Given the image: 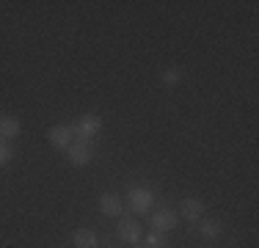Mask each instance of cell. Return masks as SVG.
I'll list each match as a JSON object with an SVG mask.
<instances>
[{"label":"cell","instance_id":"cell-1","mask_svg":"<svg viewBox=\"0 0 259 248\" xmlns=\"http://www.w3.org/2000/svg\"><path fill=\"white\" fill-rule=\"evenodd\" d=\"M100 130H102V119L97 113H85V116H80V119L72 124L75 141H85V144H89L91 138H97V135H100Z\"/></svg>","mask_w":259,"mask_h":248},{"label":"cell","instance_id":"cell-2","mask_svg":"<svg viewBox=\"0 0 259 248\" xmlns=\"http://www.w3.org/2000/svg\"><path fill=\"white\" fill-rule=\"evenodd\" d=\"M152 204H155V193H152L149 188H133L127 193V204H124V207L133 215H146L152 210Z\"/></svg>","mask_w":259,"mask_h":248},{"label":"cell","instance_id":"cell-3","mask_svg":"<svg viewBox=\"0 0 259 248\" xmlns=\"http://www.w3.org/2000/svg\"><path fill=\"white\" fill-rule=\"evenodd\" d=\"M116 234H119L121 243L135 245V243H141V237H144V229H141V223L135 221L133 215H124V218L119 221V226H116Z\"/></svg>","mask_w":259,"mask_h":248},{"label":"cell","instance_id":"cell-4","mask_svg":"<svg viewBox=\"0 0 259 248\" xmlns=\"http://www.w3.org/2000/svg\"><path fill=\"white\" fill-rule=\"evenodd\" d=\"M47 141H50L53 149H69L72 141H75V133H72V124H53L47 130Z\"/></svg>","mask_w":259,"mask_h":248},{"label":"cell","instance_id":"cell-5","mask_svg":"<svg viewBox=\"0 0 259 248\" xmlns=\"http://www.w3.org/2000/svg\"><path fill=\"white\" fill-rule=\"evenodd\" d=\"M66 157H69L72 166H89L91 160H94V149L91 144H85V141H72V146L66 149Z\"/></svg>","mask_w":259,"mask_h":248},{"label":"cell","instance_id":"cell-6","mask_svg":"<svg viewBox=\"0 0 259 248\" xmlns=\"http://www.w3.org/2000/svg\"><path fill=\"white\" fill-rule=\"evenodd\" d=\"M171 229H177V213H171V210H155L152 213V232L168 234Z\"/></svg>","mask_w":259,"mask_h":248},{"label":"cell","instance_id":"cell-7","mask_svg":"<svg viewBox=\"0 0 259 248\" xmlns=\"http://www.w3.org/2000/svg\"><path fill=\"white\" fill-rule=\"evenodd\" d=\"M100 213L108 215V218H119V215L124 213V201L116 193H102L100 196Z\"/></svg>","mask_w":259,"mask_h":248},{"label":"cell","instance_id":"cell-8","mask_svg":"<svg viewBox=\"0 0 259 248\" xmlns=\"http://www.w3.org/2000/svg\"><path fill=\"white\" fill-rule=\"evenodd\" d=\"M180 215L185 221H201L204 218V204H201V198H182L180 201Z\"/></svg>","mask_w":259,"mask_h":248},{"label":"cell","instance_id":"cell-9","mask_svg":"<svg viewBox=\"0 0 259 248\" xmlns=\"http://www.w3.org/2000/svg\"><path fill=\"white\" fill-rule=\"evenodd\" d=\"M199 223V234L204 240H218L221 234H224V226H221L218 221H212V218H201V221H196Z\"/></svg>","mask_w":259,"mask_h":248},{"label":"cell","instance_id":"cell-10","mask_svg":"<svg viewBox=\"0 0 259 248\" xmlns=\"http://www.w3.org/2000/svg\"><path fill=\"white\" fill-rule=\"evenodd\" d=\"M72 243H75V248H100V240L91 229H77L72 234Z\"/></svg>","mask_w":259,"mask_h":248},{"label":"cell","instance_id":"cell-11","mask_svg":"<svg viewBox=\"0 0 259 248\" xmlns=\"http://www.w3.org/2000/svg\"><path fill=\"white\" fill-rule=\"evenodd\" d=\"M22 133V124L14 119V116H6L0 119V138H17Z\"/></svg>","mask_w":259,"mask_h":248},{"label":"cell","instance_id":"cell-12","mask_svg":"<svg viewBox=\"0 0 259 248\" xmlns=\"http://www.w3.org/2000/svg\"><path fill=\"white\" fill-rule=\"evenodd\" d=\"M146 248H168V237L163 232H149L146 234Z\"/></svg>","mask_w":259,"mask_h":248},{"label":"cell","instance_id":"cell-13","mask_svg":"<svg viewBox=\"0 0 259 248\" xmlns=\"http://www.w3.org/2000/svg\"><path fill=\"white\" fill-rule=\"evenodd\" d=\"M180 80H182V72L177 69V66H168V69L163 72V83L165 86H177Z\"/></svg>","mask_w":259,"mask_h":248},{"label":"cell","instance_id":"cell-14","mask_svg":"<svg viewBox=\"0 0 259 248\" xmlns=\"http://www.w3.org/2000/svg\"><path fill=\"white\" fill-rule=\"evenodd\" d=\"M11 160V146L6 141H0V166H6Z\"/></svg>","mask_w":259,"mask_h":248},{"label":"cell","instance_id":"cell-15","mask_svg":"<svg viewBox=\"0 0 259 248\" xmlns=\"http://www.w3.org/2000/svg\"><path fill=\"white\" fill-rule=\"evenodd\" d=\"M133 248H146V245H138V243H135V245H133Z\"/></svg>","mask_w":259,"mask_h":248},{"label":"cell","instance_id":"cell-16","mask_svg":"<svg viewBox=\"0 0 259 248\" xmlns=\"http://www.w3.org/2000/svg\"><path fill=\"white\" fill-rule=\"evenodd\" d=\"M108 248H110V245H108Z\"/></svg>","mask_w":259,"mask_h":248}]
</instances>
